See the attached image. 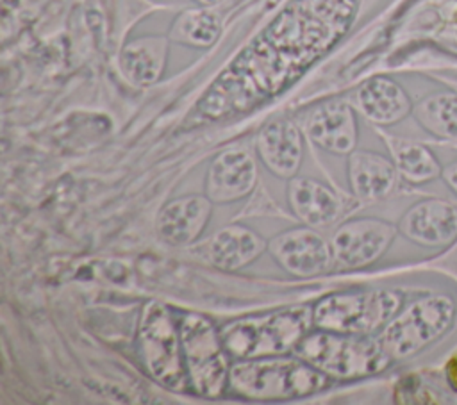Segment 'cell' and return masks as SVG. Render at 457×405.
Here are the masks:
<instances>
[{"label": "cell", "mask_w": 457, "mask_h": 405, "mask_svg": "<svg viewBox=\"0 0 457 405\" xmlns=\"http://www.w3.org/2000/svg\"><path fill=\"white\" fill-rule=\"evenodd\" d=\"M405 237L425 246L450 243L457 236V203L425 200L411 207L400 221Z\"/></svg>", "instance_id": "obj_15"}, {"label": "cell", "mask_w": 457, "mask_h": 405, "mask_svg": "<svg viewBox=\"0 0 457 405\" xmlns=\"http://www.w3.org/2000/svg\"><path fill=\"white\" fill-rule=\"evenodd\" d=\"M303 130L311 143L334 153H352L357 145V121L353 111L343 102H325L305 120Z\"/></svg>", "instance_id": "obj_13"}, {"label": "cell", "mask_w": 457, "mask_h": 405, "mask_svg": "<svg viewBox=\"0 0 457 405\" xmlns=\"http://www.w3.org/2000/svg\"><path fill=\"white\" fill-rule=\"evenodd\" d=\"M257 184V164L245 148L220 152L207 168L204 194L212 203H232L248 196Z\"/></svg>", "instance_id": "obj_10"}, {"label": "cell", "mask_w": 457, "mask_h": 405, "mask_svg": "<svg viewBox=\"0 0 457 405\" xmlns=\"http://www.w3.org/2000/svg\"><path fill=\"white\" fill-rule=\"evenodd\" d=\"M420 123L441 137H457V96L439 95L427 98L416 109Z\"/></svg>", "instance_id": "obj_22"}, {"label": "cell", "mask_w": 457, "mask_h": 405, "mask_svg": "<svg viewBox=\"0 0 457 405\" xmlns=\"http://www.w3.org/2000/svg\"><path fill=\"white\" fill-rule=\"evenodd\" d=\"M395 227L377 218H359L339 225L330 241L334 264L357 269L373 264L389 248Z\"/></svg>", "instance_id": "obj_8"}, {"label": "cell", "mask_w": 457, "mask_h": 405, "mask_svg": "<svg viewBox=\"0 0 457 405\" xmlns=\"http://www.w3.org/2000/svg\"><path fill=\"white\" fill-rule=\"evenodd\" d=\"M287 203L295 218L307 227H325L334 223L341 211L343 202L339 194L327 184L311 177H293L287 180Z\"/></svg>", "instance_id": "obj_14"}, {"label": "cell", "mask_w": 457, "mask_h": 405, "mask_svg": "<svg viewBox=\"0 0 457 405\" xmlns=\"http://www.w3.org/2000/svg\"><path fill=\"white\" fill-rule=\"evenodd\" d=\"M212 202L205 194H184L166 202L155 219L159 237L171 246H187L205 230L212 216Z\"/></svg>", "instance_id": "obj_11"}, {"label": "cell", "mask_w": 457, "mask_h": 405, "mask_svg": "<svg viewBox=\"0 0 457 405\" xmlns=\"http://www.w3.org/2000/svg\"><path fill=\"white\" fill-rule=\"evenodd\" d=\"M189 385L205 398H218L228 389V353L220 330L202 314L187 312L179 323Z\"/></svg>", "instance_id": "obj_4"}, {"label": "cell", "mask_w": 457, "mask_h": 405, "mask_svg": "<svg viewBox=\"0 0 457 405\" xmlns=\"http://www.w3.org/2000/svg\"><path fill=\"white\" fill-rule=\"evenodd\" d=\"M168 43L162 37L148 36L130 41L120 55V64L127 79L146 86L155 82L166 64Z\"/></svg>", "instance_id": "obj_19"}, {"label": "cell", "mask_w": 457, "mask_h": 405, "mask_svg": "<svg viewBox=\"0 0 457 405\" xmlns=\"http://www.w3.org/2000/svg\"><path fill=\"white\" fill-rule=\"evenodd\" d=\"M293 353L328 378L341 380L380 373L391 362L380 339L377 341L370 335L337 334L321 328L309 332L296 344Z\"/></svg>", "instance_id": "obj_3"}, {"label": "cell", "mask_w": 457, "mask_h": 405, "mask_svg": "<svg viewBox=\"0 0 457 405\" xmlns=\"http://www.w3.org/2000/svg\"><path fill=\"white\" fill-rule=\"evenodd\" d=\"M357 107L370 121L391 125L409 112V100L398 84L378 77L359 87Z\"/></svg>", "instance_id": "obj_18"}, {"label": "cell", "mask_w": 457, "mask_h": 405, "mask_svg": "<svg viewBox=\"0 0 457 405\" xmlns=\"http://www.w3.org/2000/svg\"><path fill=\"white\" fill-rule=\"evenodd\" d=\"M455 305L448 296L423 298L395 316L380 335L391 359H405L441 337L452 325Z\"/></svg>", "instance_id": "obj_7"}, {"label": "cell", "mask_w": 457, "mask_h": 405, "mask_svg": "<svg viewBox=\"0 0 457 405\" xmlns=\"http://www.w3.org/2000/svg\"><path fill=\"white\" fill-rule=\"evenodd\" d=\"M400 309V296L393 291H352L321 298L312 307L316 328L337 334L371 335L384 328Z\"/></svg>", "instance_id": "obj_5"}, {"label": "cell", "mask_w": 457, "mask_h": 405, "mask_svg": "<svg viewBox=\"0 0 457 405\" xmlns=\"http://www.w3.org/2000/svg\"><path fill=\"white\" fill-rule=\"evenodd\" d=\"M348 184L357 200H380L396 184V166L380 153L353 150L348 153Z\"/></svg>", "instance_id": "obj_17"}, {"label": "cell", "mask_w": 457, "mask_h": 405, "mask_svg": "<svg viewBox=\"0 0 457 405\" xmlns=\"http://www.w3.org/2000/svg\"><path fill=\"white\" fill-rule=\"evenodd\" d=\"M198 2H202V4H205V5H211V4H216V2H220V0H198Z\"/></svg>", "instance_id": "obj_24"}, {"label": "cell", "mask_w": 457, "mask_h": 405, "mask_svg": "<svg viewBox=\"0 0 457 405\" xmlns=\"http://www.w3.org/2000/svg\"><path fill=\"white\" fill-rule=\"evenodd\" d=\"M137 343L141 362L152 378L175 391H182L189 384L180 335L164 305L150 303L145 309Z\"/></svg>", "instance_id": "obj_6"}, {"label": "cell", "mask_w": 457, "mask_h": 405, "mask_svg": "<svg viewBox=\"0 0 457 405\" xmlns=\"http://www.w3.org/2000/svg\"><path fill=\"white\" fill-rule=\"evenodd\" d=\"M445 178H446L448 186H450V187H453V189H455V193H457V162H453L452 166H448V168H446V171H445Z\"/></svg>", "instance_id": "obj_23"}, {"label": "cell", "mask_w": 457, "mask_h": 405, "mask_svg": "<svg viewBox=\"0 0 457 405\" xmlns=\"http://www.w3.org/2000/svg\"><path fill=\"white\" fill-rule=\"evenodd\" d=\"M268 252L284 271L298 278L318 277L334 264L330 241L307 225L277 234L268 243Z\"/></svg>", "instance_id": "obj_9"}, {"label": "cell", "mask_w": 457, "mask_h": 405, "mask_svg": "<svg viewBox=\"0 0 457 405\" xmlns=\"http://www.w3.org/2000/svg\"><path fill=\"white\" fill-rule=\"evenodd\" d=\"M330 378L300 357L239 359L230 366L228 391L248 400H291L323 391Z\"/></svg>", "instance_id": "obj_1"}, {"label": "cell", "mask_w": 457, "mask_h": 405, "mask_svg": "<svg viewBox=\"0 0 457 405\" xmlns=\"http://www.w3.org/2000/svg\"><path fill=\"white\" fill-rule=\"evenodd\" d=\"M268 250V243L245 225H227L216 230L205 244L207 260L221 271H237Z\"/></svg>", "instance_id": "obj_16"}, {"label": "cell", "mask_w": 457, "mask_h": 405, "mask_svg": "<svg viewBox=\"0 0 457 405\" xmlns=\"http://www.w3.org/2000/svg\"><path fill=\"white\" fill-rule=\"evenodd\" d=\"M311 326L312 309L298 305L236 319L221 326L220 335L230 357L259 359L293 351Z\"/></svg>", "instance_id": "obj_2"}, {"label": "cell", "mask_w": 457, "mask_h": 405, "mask_svg": "<svg viewBox=\"0 0 457 405\" xmlns=\"http://www.w3.org/2000/svg\"><path fill=\"white\" fill-rule=\"evenodd\" d=\"M255 148L264 168L275 177L289 180L298 175L303 159V139L293 121L280 118L264 125L257 134Z\"/></svg>", "instance_id": "obj_12"}, {"label": "cell", "mask_w": 457, "mask_h": 405, "mask_svg": "<svg viewBox=\"0 0 457 405\" xmlns=\"http://www.w3.org/2000/svg\"><path fill=\"white\" fill-rule=\"evenodd\" d=\"M389 150L396 171L412 184L427 182L439 173L436 159L430 155L427 148H423L418 143H411L405 139H391Z\"/></svg>", "instance_id": "obj_20"}, {"label": "cell", "mask_w": 457, "mask_h": 405, "mask_svg": "<svg viewBox=\"0 0 457 405\" xmlns=\"http://www.w3.org/2000/svg\"><path fill=\"white\" fill-rule=\"evenodd\" d=\"M220 34V20L209 11L193 9L180 14L171 30L170 37L182 45L191 46H209Z\"/></svg>", "instance_id": "obj_21"}]
</instances>
